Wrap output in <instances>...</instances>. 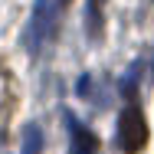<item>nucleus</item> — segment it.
I'll list each match as a JSON object with an SVG mask.
<instances>
[{
  "label": "nucleus",
  "instance_id": "nucleus-1",
  "mask_svg": "<svg viewBox=\"0 0 154 154\" xmlns=\"http://www.w3.org/2000/svg\"><path fill=\"white\" fill-rule=\"evenodd\" d=\"M62 3H66V0H59V3H56V0H36L33 17H30V23H26V33H23V46H26L30 53H39L43 43L56 33Z\"/></svg>",
  "mask_w": 154,
  "mask_h": 154
},
{
  "label": "nucleus",
  "instance_id": "nucleus-3",
  "mask_svg": "<svg viewBox=\"0 0 154 154\" xmlns=\"http://www.w3.org/2000/svg\"><path fill=\"white\" fill-rule=\"evenodd\" d=\"M66 128H69V138H72V154H98V138H95L89 128L75 122L72 115H66Z\"/></svg>",
  "mask_w": 154,
  "mask_h": 154
},
{
  "label": "nucleus",
  "instance_id": "nucleus-6",
  "mask_svg": "<svg viewBox=\"0 0 154 154\" xmlns=\"http://www.w3.org/2000/svg\"><path fill=\"white\" fill-rule=\"evenodd\" d=\"M89 36H102V0H89Z\"/></svg>",
  "mask_w": 154,
  "mask_h": 154
},
{
  "label": "nucleus",
  "instance_id": "nucleus-4",
  "mask_svg": "<svg viewBox=\"0 0 154 154\" xmlns=\"http://www.w3.org/2000/svg\"><path fill=\"white\" fill-rule=\"evenodd\" d=\"M43 151V131L39 125H26L23 128V154H39Z\"/></svg>",
  "mask_w": 154,
  "mask_h": 154
},
{
  "label": "nucleus",
  "instance_id": "nucleus-5",
  "mask_svg": "<svg viewBox=\"0 0 154 154\" xmlns=\"http://www.w3.org/2000/svg\"><path fill=\"white\" fill-rule=\"evenodd\" d=\"M138 79H141V62H134V66L125 72V79H122V95H125V98H134V92H138Z\"/></svg>",
  "mask_w": 154,
  "mask_h": 154
},
{
  "label": "nucleus",
  "instance_id": "nucleus-2",
  "mask_svg": "<svg viewBox=\"0 0 154 154\" xmlns=\"http://www.w3.org/2000/svg\"><path fill=\"white\" fill-rule=\"evenodd\" d=\"M144 144H148V122H144L141 108L131 102L118 115V148L125 154H138Z\"/></svg>",
  "mask_w": 154,
  "mask_h": 154
}]
</instances>
